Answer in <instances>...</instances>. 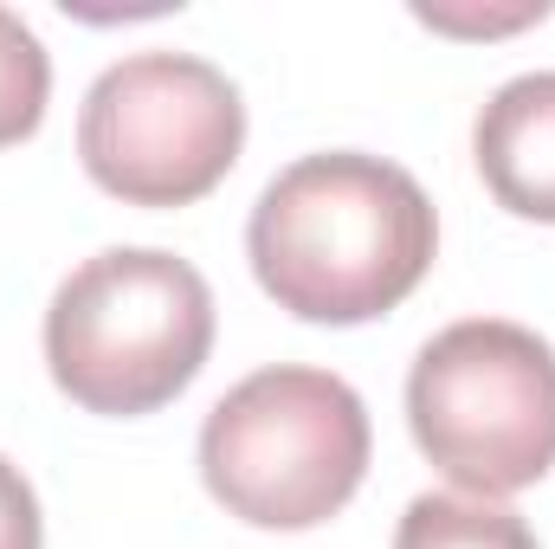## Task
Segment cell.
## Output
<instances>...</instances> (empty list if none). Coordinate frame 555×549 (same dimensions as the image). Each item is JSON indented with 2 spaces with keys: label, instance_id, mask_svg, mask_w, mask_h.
<instances>
[{
  "label": "cell",
  "instance_id": "9c48e42d",
  "mask_svg": "<svg viewBox=\"0 0 555 549\" xmlns=\"http://www.w3.org/2000/svg\"><path fill=\"white\" fill-rule=\"evenodd\" d=\"M0 549H46V518L26 472L0 452Z\"/></svg>",
  "mask_w": 555,
  "mask_h": 549
},
{
  "label": "cell",
  "instance_id": "277c9868",
  "mask_svg": "<svg viewBox=\"0 0 555 549\" xmlns=\"http://www.w3.org/2000/svg\"><path fill=\"white\" fill-rule=\"evenodd\" d=\"M408 426L446 485L511 498L555 465V349L511 317L446 323L408 369Z\"/></svg>",
  "mask_w": 555,
  "mask_h": 549
},
{
  "label": "cell",
  "instance_id": "5b68a950",
  "mask_svg": "<svg viewBox=\"0 0 555 549\" xmlns=\"http://www.w3.org/2000/svg\"><path fill=\"white\" fill-rule=\"evenodd\" d=\"M246 149L240 85L194 52L117 59L78 111L85 175L130 207H188L214 194Z\"/></svg>",
  "mask_w": 555,
  "mask_h": 549
},
{
  "label": "cell",
  "instance_id": "6da1fadb",
  "mask_svg": "<svg viewBox=\"0 0 555 549\" xmlns=\"http://www.w3.org/2000/svg\"><path fill=\"white\" fill-rule=\"evenodd\" d=\"M439 253V214L401 162L330 149L266 181L246 259L297 323H369L408 304Z\"/></svg>",
  "mask_w": 555,
  "mask_h": 549
},
{
  "label": "cell",
  "instance_id": "ba28073f",
  "mask_svg": "<svg viewBox=\"0 0 555 549\" xmlns=\"http://www.w3.org/2000/svg\"><path fill=\"white\" fill-rule=\"evenodd\" d=\"M46 98H52V59L39 33L13 7H0V149L26 142L46 124Z\"/></svg>",
  "mask_w": 555,
  "mask_h": 549
},
{
  "label": "cell",
  "instance_id": "8992f818",
  "mask_svg": "<svg viewBox=\"0 0 555 549\" xmlns=\"http://www.w3.org/2000/svg\"><path fill=\"white\" fill-rule=\"evenodd\" d=\"M472 162L504 214L555 227V72H524L491 91L472 130Z\"/></svg>",
  "mask_w": 555,
  "mask_h": 549
},
{
  "label": "cell",
  "instance_id": "7a4b0ae2",
  "mask_svg": "<svg viewBox=\"0 0 555 549\" xmlns=\"http://www.w3.org/2000/svg\"><path fill=\"white\" fill-rule=\"evenodd\" d=\"M214 349V291L181 253L111 246L52 291L46 369L85 413L137 420L168 408Z\"/></svg>",
  "mask_w": 555,
  "mask_h": 549
},
{
  "label": "cell",
  "instance_id": "52a82bcc",
  "mask_svg": "<svg viewBox=\"0 0 555 549\" xmlns=\"http://www.w3.org/2000/svg\"><path fill=\"white\" fill-rule=\"evenodd\" d=\"M395 549H543L537 531L491 505V498H452V491H426L401 511Z\"/></svg>",
  "mask_w": 555,
  "mask_h": 549
},
{
  "label": "cell",
  "instance_id": "3957f363",
  "mask_svg": "<svg viewBox=\"0 0 555 549\" xmlns=\"http://www.w3.org/2000/svg\"><path fill=\"white\" fill-rule=\"evenodd\" d=\"M362 395L304 362L233 382L201 420V478L214 505L253 531H317L369 478Z\"/></svg>",
  "mask_w": 555,
  "mask_h": 549
}]
</instances>
